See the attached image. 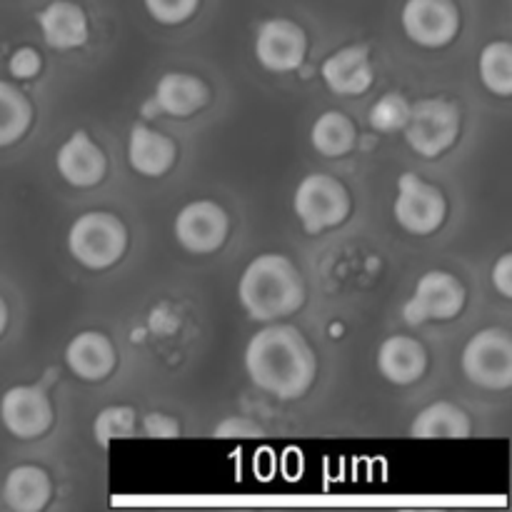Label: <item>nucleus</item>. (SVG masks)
<instances>
[{"label": "nucleus", "mask_w": 512, "mask_h": 512, "mask_svg": "<svg viewBox=\"0 0 512 512\" xmlns=\"http://www.w3.org/2000/svg\"><path fill=\"white\" fill-rule=\"evenodd\" d=\"M245 370L265 393L280 400H298L313 385L318 360L298 328L273 320V325L250 338L245 348Z\"/></svg>", "instance_id": "obj_1"}, {"label": "nucleus", "mask_w": 512, "mask_h": 512, "mask_svg": "<svg viewBox=\"0 0 512 512\" xmlns=\"http://www.w3.org/2000/svg\"><path fill=\"white\" fill-rule=\"evenodd\" d=\"M238 295L250 318L258 323H273L298 313L305 303V283L293 260L278 253H265L243 270Z\"/></svg>", "instance_id": "obj_2"}, {"label": "nucleus", "mask_w": 512, "mask_h": 512, "mask_svg": "<svg viewBox=\"0 0 512 512\" xmlns=\"http://www.w3.org/2000/svg\"><path fill=\"white\" fill-rule=\"evenodd\" d=\"M128 248V230L113 213L93 210L80 215L68 233V250L80 265L105 270L118 263Z\"/></svg>", "instance_id": "obj_3"}, {"label": "nucleus", "mask_w": 512, "mask_h": 512, "mask_svg": "<svg viewBox=\"0 0 512 512\" xmlns=\"http://www.w3.org/2000/svg\"><path fill=\"white\" fill-rule=\"evenodd\" d=\"M293 208L303 223L305 233L318 235L325 228H335L350 215L353 200L348 188L338 178L325 173H313L295 190Z\"/></svg>", "instance_id": "obj_4"}, {"label": "nucleus", "mask_w": 512, "mask_h": 512, "mask_svg": "<svg viewBox=\"0 0 512 512\" xmlns=\"http://www.w3.org/2000/svg\"><path fill=\"white\" fill-rule=\"evenodd\" d=\"M463 373L485 390L512 385V338L503 328H485L468 340L463 350Z\"/></svg>", "instance_id": "obj_5"}, {"label": "nucleus", "mask_w": 512, "mask_h": 512, "mask_svg": "<svg viewBox=\"0 0 512 512\" xmlns=\"http://www.w3.org/2000/svg\"><path fill=\"white\" fill-rule=\"evenodd\" d=\"M403 133L415 153L423 155V158H438L458 140V108L440 98L420 100V103L410 105V115Z\"/></svg>", "instance_id": "obj_6"}, {"label": "nucleus", "mask_w": 512, "mask_h": 512, "mask_svg": "<svg viewBox=\"0 0 512 512\" xmlns=\"http://www.w3.org/2000/svg\"><path fill=\"white\" fill-rule=\"evenodd\" d=\"M400 228L413 235H430L443 225L448 203L435 185L425 183L415 173H403L398 180V198L393 205Z\"/></svg>", "instance_id": "obj_7"}, {"label": "nucleus", "mask_w": 512, "mask_h": 512, "mask_svg": "<svg viewBox=\"0 0 512 512\" xmlns=\"http://www.w3.org/2000/svg\"><path fill=\"white\" fill-rule=\"evenodd\" d=\"M465 308V288L455 275L445 270H430L418 280L413 298L405 303L403 315L408 325H423L428 320H453Z\"/></svg>", "instance_id": "obj_8"}, {"label": "nucleus", "mask_w": 512, "mask_h": 512, "mask_svg": "<svg viewBox=\"0 0 512 512\" xmlns=\"http://www.w3.org/2000/svg\"><path fill=\"white\" fill-rule=\"evenodd\" d=\"M403 28L413 43L423 48H443L460 30V10L455 0H405Z\"/></svg>", "instance_id": "obj_9"}, {"label": "nucleus", "mask_w": 512, "mask_h": 512, "mask_svg": "<svg viewBox=\"0 0 512 512\" xmlns=\"http://www.w3.org/2000/svg\"><path fill=\"white\" fill-rule=\"evenodd\" d=\"M230 230L228 213L213 200L188 203L175 218V238L188 253L208 255L225 243Z\"/></svg>", "instance_id": "obj_10"}, {"label": "nucleus", "mask_w": 512, "mask_h": 512, "mask_svg": "<svg viewBox=\"0 0 512 512\" xmlns=\"http://www.w3.org/2000/svg\"><path fill=\"white\" fill-rule=\"evenodd\" d=\"M0 420L5 430L20 440H33L53 425V405L35 385H15L0 398Z\"/></svg>", "instance_id": "obj_11"}, {"label": "nucleus", "mask_w": 512, "mask_h": 512, "mask_svg": "<svg viewBox=\"0 0 512 512\" xmlns=\"http://www.w3.org/2000/svg\"><path fill=\"white\" fill-rule=\"evenodd\" d=\"M308 53V35L288 18L265 20L255 35V55L260 65L273 73H290L303 65Z\"/></svg>", "instance_id": "obj_12"}, {"label": "nucleus", "mask_w": 512, "mask_h": 512, "mask_svg": "<svg viewBox=\"0 0 512 512\" xmlns=\"http://www.w3.org/2000/svg\"><path fill=\"white\" fill-rule=\"evenodd\" d=\"M55 165H58V173L63 175L65 183H70L73 188L98 185L105 178V170H108V160H105L103 150L90 140L85 130H78L60 145L58 155H55Z\"/></svg>", "instance_id": "obj_13"}, {"label": "nucleus", "mask_w": 512, "mask_h": 512, "mask_svg": "<svg viewBox=\"0 0 512 512\" xmlns=\"http://www.w3.org/2000/svg\"><path fill=\"white\" fill-rule=\"evenodd\" d=\"M323 80L335 95H363L373 85V63L365 45H348L323 63Z\"/></svg>", "instance_id": "obj_14"}, {"label": "nucleus", "mask_w": 512, "mask_h": 512, "mask_svg": "<svg viewBox=\"0 0 512 512\" xmlns=\"http://www.w3.org/2000/svg\"><path fill=\"white\" fill-rule=\"evenodd\" d=\"M65 363L80 380L98 383L113 373L115 348L108 335L98 333V330H83L65 348Z\"/></svg>", "instance_id": "obj_15"}, {"label": "nucleus", "mask_w": 512, "mask_h": 512, "mask_svg": "<svg viewBox=\"0 0 512 512\" xmlns=\"http://www.w3.org/2000/svg\"><path fill=\"white\" fill-rule=\"evenodd\" d=\"M38 25L50 48H80L88 40V15L73 0H53L38 13Z\"/></svg>", "instance_id": "obj_16"}, {"label": "nucleus", "mask_w": 512, "mask_h": 512, "mask_svg": "<svg viewBox=\"0 0 512 512\" xmlns=\"http://www.w3.org/2000/svg\"><path fill=\"white\" fill-rule=\"evenodd\" d=\"M378 370L393 385H413L428 370V353L408 335H393L378 350Z\"/></svg>", "instance_id": "obj_17"}, {"label": "nucleus", "mask_w": 512, "mask_h": 512, "mask_svg": "<svg viewBox=\"0 0 512 512\" xmlns=\"http://www.w3.org/2000/svg\"><path fill=\"white\" fill-rule=\"evenodd\" d=\"M175 155H178V148L168 135L158 133L143 123L133 125L128 143V163L133 165L135 173L145 175V178H160L173 168Z\"/></svg>", "instance_id": "obj_18"}, {"label": "nucleus", "mask_w": 512, "mask_h": 512, "mask_svg": "<svg viewBox=\"0 0 512 512\" xmlns=\"http://www.w3.org/2000/svg\"><path fill=\"white\" fill-rule=\"evenodd\" d=\"M53 495L48 473L38 465H18L3 483V500L15 512H40Z\"/></svg>", "instance_id": "obj_19"}, {"label": "nucleus", "mask_w": 512, "mask_h": 512, "mask_svg": "<svg viewBox=\"0 0 512 512\" xmlns=\"http://www.w3.org/2000/svg\"><path fill=\"white\" fill-rule=\"evenodd\" d=\"M208 98V85L188 73H165L155 88V105L175 118H188L198 113L208 103Z\"/></svg>", "instance_id": "obj_20"}, {"label": "nucleus", "mask_w": 512, "mask_h": 512, "mask_svg": "<svg viewBox=\"0 0 512 512\" xmlns=\"http://www.w3.org/2000/svg\"><path fill=\"white\" fill-rule=\"evenodd\" d=\"M470 430H473V425H470L468 413L460 405L445 403V400L420 410L418 418L410 425V435L420 440H463L470 438Z\"/></svg>", "instance_id": "obj_21"}, {"label": "nucleus", "mask_w": 512, "mask_h": 512, "mask_svg": "<svg viewBox=\"0 0 512 512\" xmlns=\"http://www.w3.org/2000/svg\"><path fill=\"white\" fill-rule=\"evenodd\" d=\"M355 123L348 115L338 113V110H328V113L320 115L313 123V148L318 150L325 158H340V155H348L355 145Z\"/></svg>", "instance_id": "obj_22"}, {"label": "nucleus", "mask_w": 512, "mask_h": 512, "mask_svg": "<svg viewBox=\"0 0 512 512\" xmlns=\"http://www.w3.org/2000/svg\"><path fill=\"white\" fill-rule=\"evenodd\" d=\"M33 123L30 100L15 85L0 80V148L18 143Z\"/></svg>", "instance_id": "obj_23"}, {"label": "nucleus", "mask_w": 512, "mask_h": 512, "mask_svg": "<svg viewBox=\"0 0 512 512\" xmlns=\"http://www.w3.org/2000/svg\"><path fill=\"white\" fill-rule=\"evenodd\" d=\"M480 78L490 93L500 98L512 95V45L508 40L488 43L480 53Z\"/></svg>", "instance_id": "obj_24"}, {"label": "nucleus", "mask_w": 512, "mask_h": 512, "mask_svg": "<svg viewBox=\"0 0 512 512\" xmlns=\"http://www.w3.org/2000/svg\"><path fill=\"white\" fill-rule=\"evenodd\" d=\"M135 433V410L128 405H113L100 410L93 423V435L100 448H108L115 440L133 438Z\"/></svg>", "instance_id": "obj_25"}, {"label": "nucleus", "mask_w": 512, "mask_h": 512, "mask_svg": "<svg viewBox=\"0 0 512 512\" xmlns=\"http://www.w3.org/2000/svg\"><path fill=\"white\" fill-rule=\"evenodd\" d=\"M410 115V103L405 95L388 93L370 108V128L378 133H398L405 128Z\"/></svg>", "instance_id": "obj_26"}, {"label": "nucleus", "mask_w": 512, "mask_h": 512, "mask_svg": "<svg viewBox=\"0 0 512 512\" xmlns=\"http://www.w3.org/2000/svg\"><path fill=\"white\" fill-rule=\"evenodd\" d=\"M150 18L163 25H180L190 20L198 10L200 0H143Z\"/></svg>", "instance_id": "obj_27"}, {"label": "nucleus", "mask_w": 512, "mask_h": 512, "mask_svg": "<svg viewBox=\"0 0 512 512\" xmlns=\"http://www.w3.org/2000/svg\"><path fill=\"white\" fill-rule=\"evenodd\" d=\"M40 65H43V60L35 48H18L8 60V70L13 73V78L20 80L35 78L40 73Z\"/></svg>", "instance_id": "obj_28"}, {"label": "nucleus", "mask_w": 512, "mask_h": 512, "mask_svg": "<svg viewBox=\"0 0 512 512\" xmlns=\"http://www.w3.org/2000/svg\"><path fill=\"white\" fill-rule=\"evenodd\" d=\"M143 433L148 435V438H178L180 428L170 415L150 413L145 415L143 420Z\"/></svg>", "instance_id": "obj_29"}, {"label": "nucleus", "mask_w": 512, "mask_h": 512, "mask_svg": "<svg viewBox=\"0 0 512 512\" xmlns=\"http://www.w3.org/2000/svg\"><path fill=\"white\" fill-rule=\"evenodd\" d=\"M215 435L218 438H260L263 430H260V425L250 423L245 418H228L215 428Z\"/></svg>", "instance_id": "obj_30"}, {"label": "nucleus", "mask_w": 512, "mask_h": 512, "mask_svg": "<svg viewBox=\"0 0 512 512\" xmlns=\"http://www.w3.org/2000/svg\"><path fill=\"white\" fill-rule=\"evenodd\" d=\"M493 283L503 298H512V255L505 253L493 268Z\"/></svg>", "instance_id": "obj_31"}, {"label": "nucleus", "mask_w": 512, "mask_h": 512, "mask_svg": "<svg viewBox=\"0 0 512 512\" xmlns=\"http://www.w3.org/2000/svg\"><path fill=\"white\" fill-rule=\"evenodd\" d=\"M5 325H8V305L0 298V335L5 333Z\"/></svg>", "instance_id": "obj_32"}]
</instances>
